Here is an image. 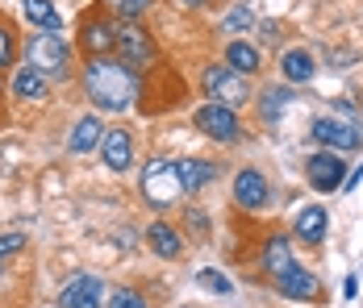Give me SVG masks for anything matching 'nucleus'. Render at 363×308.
I'll return each instance as SVG.
<instances>
[{
  "mask_svg": "<svg viewBox=\"0 0 363 308\" xmlns=\"http://www.w3.org/2000/svg\"><path fill=\"white\" fill-rule=\"evenodd\" d=\"M101 137H105L101 117H79V121H75V130H72V137H67V146H72L75 154H84V150H96V146H101Z\"/></svg>",
  "mask_w": 363,
  "mask_h": 308,
  "instance_id": "obj_15",
  "label": "nucleus"
},
{
  "mask_svg": "<svg viewBox=\"0 0 363 308\" xmlns=\"http://www.w3.org/2000/svg\"><path fill=\"white\" fill-rule=\"evenodd\" d=\"M225 67L251 75V71H259V50L247 46V42H230V46H225Z\"/></svg>",
  "mask_w": 363,
  "mask_h": 308,
  "instance_id": "obj_21",
  "label": "nucleus"
},
{
  "mask_svg": "<svg viewBox=\"0 0 363 308\" xmlns=\"http://www.w3.org/2000/svg\"><path fill=\"white\" fill-rule=\"evenodd\" d=\"M305 175H309V183L318 192H338L347 183V163L338 159V150H322V154H309Z\"/></svg>",
  "mask_w": 363,
  "mask_h": 308,
  "instance_id": "obj_6",
  "label": "nucleus"
},
{
  "mask_svg": "<svg viewBox=\"0 0 363 308\" xmlns=\"http://www.w3.org/2000/svg\"><path fill=\"white\" fill-rule=\"evenodd\" d=\"M205 92H209L218 104H225V108H238V104L251 96L242 71H234V67H209L205 71Z\"/></svg>",
  "mask_w": 363,
  "mask_h": 308,
  "instance_id": "obj_4",
  "label": "nucleus"
},
{
  "mask_svg": "<svg viewBox=\"0 0 363 308\" xmlns=\"http://www.w3.org/2000/svg\"><path fill=\"white\" fill-rule=\"evenodd\" d=\"M176 171H180V183L184 192H201L209 179H213V163H205V159H184V163H176Z\"/></svg>",
  "mask_w": 363,
  "mask_h": 308,
  "instance_id": "obj_17",
  "label": "nucleus"
},
{
  "mask_svg": "<svg viewBox=\"0 0 363 308\" xmlns=\"http://www.w3.org/2000/svg\"><path fill=\"white\" fill-rule=\"evenodd\" d=\"M309 134L318 137L326 150H359V130L347 125V121H334V117H318Z\"/></svg>",
  "mask_w": 363,
  "mask_h": 308,
  "instance_id": "obj_10",
  "label": "nucleus"
},
{
  "mask_svg": "<svg viewBox=\"0 0 363 308\" xmlns=\"http://www.w3.org/2000/svg\"><path fill=\"white\" fill-rule=\"evenodd\" d=\"M59 304L63 308H101V279L96 275H75V279H67Z\"/></svg>",
  "mask_w": 363,
  "mask_h": 308,
  "instance_id": "obj_12",
  "label": "nucleus"
},
{
  "mask_svg": "<svg viewBox=\"0 0 363 308\" xmlns=\"http://www.w3.org/2000/svg\"><path fill=\"white\" fill-rule=\"evenodd\" d=\"M234 200L242 208H251V212H259V208L272 205V188H267V179L255 171V167H247V171L234 175Z\"/></svg>",
  "mask_w": 363,
  "mask_h": 308,
  "instance_id": "obj_9",
  "label": "nucleus"
},
{
  "mask_svg": "<svg viewBox=\"0 0 363 308\" xmlns=\"http://www.w3.org/2000/svg\"><path fill=\"white\" fill-rule=\"evenodd\" d=\"M196 130L201 134H209L213 142H238L242 137V125H238V117H234V108H225V104H205V108H196Z\"/></svg>",
  "mask_w": 363,
  "mask_h": 308,
  "instance_id": "obj_5",
  "label": "nucleus"
},
{
  "mask_svg": "<svg viewBox=\"0 0 363 308\" xmlns=\"http://www.w3.org/2000/svg\"><path fill=\"white\" fill-rule=\"evenodd\" d=\"M84 92L88 101L105 113H125L138 101V75L125 63H113L105 55H92V63L84 67Z\"/></svg>",
  "mask_w": 363,
  "mask_h": 308,
  "instance_id": "obj_1",
  "label": "nucleus"
},
{
  "mask_svg": "<svg viewBox=\"0 0 363 308\" xmlns=\"http://www.w3.org/2000/svg\"><path fill=\"white\" fill-rule=\"evenodd\" d=\"M101 159H105L109 171H130L134 167V137H130V130H105Z\"/></svg>",
  "mask_w": 363,
  "mask_h": 308,
  "instance_id": "obj_11",
  "label": "nucleus"
},
{
  "mask_svg": "<svg viewBox=\"0 0 363 308\" xmlns=\"http://www.w3.org/2000/svg\"><path fill=\"white\" fill-rule=\"evenodd\" d=\"M113 38H117V30H113L109 21H88V25H84V46H88L92 55L113 50Z\"/></svg>",
  "mask_w": 363,
  "mask_h": 308,
  "instance_id": "obj_22",
  "label": "nucleus"
},
{
  "mask_svg": "<svg viewBox=\"0 0 363 308\" xmlns=\"http://www.w3.org/2000/svg\"><path fill=\"white\" fill-rule=\"evenodd\" d=\"M109 308H146V300L138 292H130V287H117L109 296Z\"/></svg>",
  "mask_w": 363,
  "mask_h": 308,
  "instance_id": "obj_26",
  "label": "nucleus"
},
{
  "mask_svg": "<svg viewBox=\"0 0 363 308\" xmlns=\"http://www.w3.org/2000/svg\"><path fill=\"white\" fill-rule=\"evenodd\" d=\"M113 46L121 50V63H125V67H146V63L155 59V42H150V34H146V30H138V25L117 30Z\"/></svg>",
  "mask_w": 363,
  "mask_h": 308,
  "instance_id": "obj_7",
  "label": "nucleus"
},
{
  "mask_svg": "<svg viewBox=\"0 0 363 308\" xmlns=\"http://www.w3.org/2000/svg\"><path fill=\"white\" fill-rule=\"evenodd\" d=\"M296 234H301V241H309V246L326 238V208H318V205L301 208L296 212Z\"/></svg>",
  "mask_w": 363,
  "mask_h": 308,
  "instance_id": "obj_18",
  "label": "nucleus"
},
{
  "mask_svg": "<svg viewBox=\"0 0 363 308\" xmlns=\"http://www.w3.org/2000/svg\"><path fill=\"white\" fill-rule=\"evenodd\" d=\"M143 192H146V205H155V208H172V205H176V196L184 192L176 163L155 159V163L143 171Z\"/></svg>",
  "mask_w": 363,
  "mask_h": 308,
  "instance_id": "obj_3",
  "label": "nucleus"
},
{
  "mask_svg": "<svg viewBox=\"0 0 363 308\" xmlns=\"http://www.w3.org/2000/svg\"><path fill=\"white\" fill-rule=\"evenodd\" d=\"M26 246V234H4L0 238V258H9V254H17Z\"/></svg>",
  "mask_w": 363,
  "mask_h": 308,
  "instance_id": "obj_28",
  "label": "nucleus"
},
{
  "mask_svg": "<svg viewBox=\"0 0 363 308\" xmlns=\"http://www.w3.org/2000/svg\"><path fill=\"white\" fill-rule=\"evenodd\" d=\"M46 88H50V79L34 67H21L13 75V96L17 101H46Z\"/></svg>",
  "mask_w": 363,
  "mask_h": 308,
  "instance_id": "obj_13",
  "label": "nucleus"
},
{
  "mask_svg": "<svg viewBox=\"0 0 363 308\" xmlns=\"http://www.w3.org/2000/svg\"><path fill=\"white\" fill-rule=\"evenodd\" d=\"M276 287H280L289 300H309V304L322 300V283H318V275L305 271V267H296V263H292L289 271L276 275Z\"/></svg>",
  "mask_w": 363,
  "mask_h": 308,
  "instance_id": "obj_8",
  "label": "nucleus"
},
{
  "mask_svg": "<svg viewBox=\"0 0 363 308\" xmlns=\"http://www.w3.org/2000/svg\"><path fill=\"white\" fill-rule=\"evenodd\" d=\"M146 241H150V250H155L159 258H180V250H184L180 234H176L167 221H155V225L146 229Z\"/></svg>",
  "mask_w": 363,
  "mask_h": 308,
  "instance_id": "obj_14",
  "label": "nucleus"
},
{
  "mask_svg": "<svg viewBox=\"0 0 363 308\" xmlns=\"http://www.w3.org/2000/svg\"><path fill=\"white\" fill-rule=\"evenodd\" d=\"M289 101H292L289 88H267V92L259 96V108H263V117H267V121H276V117L289 108Z\"/></svg>",
  "mask_w": 363,
  "mask_h": 308,
  "instance_id": "obj_23",
  "label": "nucleus"
},
{
  "mask_svg": "<svg viewBox=\"0 0 363 308\" xmlns=\"http://www.w3.org/2000/svg\"><path fill=\"white\" fill-rule=\"evenodd\" d=\"M113 4H117V13H121V17H130V21H134L150 0H113Z\"/></svg>",
  "mask_w": 363,
  "mask_h": 308,
  "instance_id": "obj_29",
  "label": "nucleus"
},
{
  "mask_svg": "<svg viewBox=\"0 0 363 308\" xmlns=\"http://www.w3.org/2000/svg\"><path fill=\"white\" fill-rule=\"evenodd\" d=\"M263 267H267L272 275H280V271H289L292 267V241L284 238V234L263 246Z\"/></svg>",
  "mask_w": 363,
  "mask_h": 308,
  "instance_id": "obj_20",
  "label": "nucleus"
},
{
  "mask_svg": "<svg viewBox=\"0 0 363 308\" xmlns=\"http://www.w3.org/2000/svg\"><path fill=\"white\" fill-rule=\"evenodd\" d=\"M21 8H26V17L34 21L38 30H50V34H59V30H63V17L55 13V4H50V0H21Z\"/></svg>",
  "mask_w": 363,
  "mask_h": 308,
  "instance_id": "obj_19",
  "label": "nucleus"
},
{
  "mask_svg": "<svg viewBox=\"0 0 363 308\" xmlns=\"http://www.w3.org/2000/svg\"><path fill=\"white\" fill-rule=\"evenodd\" d=\"M184 4H188V8H201V4H205V0H184Z\"/></svg>",
  "mask_w": 363,
  "mask_h": 308,
  "instance_id": "obj_30",
  "label": "nucleus"
},
{
  "mask_svg": "<svg viewBox=\"0 0 363 308\" xmlns=\"http://www.w3.org/2000/svg\"><path fill=\"white\" fill-rule=\"evenodd\" d=\"M13 63V30L0 21V67H9Z\"/></svg>",
  "mask_w": 363,
  "mask_h": 308,
  "instance_id": "obj_27",
  "label": "nucleus"
},
{
  "mask_svg": "<svg viewBox=\"0 0 363 308\" xmlns=\"http://www.w3.org/2000/svg\"><path fill=\"white\" fill-rule=\"evenodd\" d=\"M26 59L46 79H67L72 75V46L59 34H50V30H42V34H34L26 42Z\"/></svg>",
  "mask_w": 363,
  "mask_h": 308,
  "instance_id": "obj_2",
  "label": "nucleus"
},
{
  "mask_svg": "<svg viewBox=\"0 0 363 308\" xmlns=\"http://www.w3.org/2000/svg\"><path fill=\"white\" fill-rule=\"evenodd\" d=\"M196 283H201V287H209V292H218V296H230V292H234V283H230V279H221L218 271H209V267H205V271H196Z\"/></svg>",
  "mask_w": 363,
  "mask_h": 308,
  "instance_id": "obj_24",
  "label": "nucleus"
},
{
  "mask_svg": "<svg viewBox=\"0 0 363 308\" xmlns=\"http://www.w3.org/2000/svg\"><path fill=\"white\" fill-rule=\"evenodd\" d=\"M221 25H225V34H242V30H251V8H230Z\"/></svg>",
  "mask_w": 363,
  "mask_h": 308,
  "instance_id": "obj_25",
  "label": "nucleus"
},
{
  "mask_svg": "<svg viewBox=\"0 0 363 308\" xmlns=\"http://www.w3.org/2000/svg\"><path fill=\"white\" fill-rule=\"evenodd\" d=\"M280 71H284L289 84H309V79L318 75V63H313L309 50H289V55L280 59Z\"/></svg>",
  "mask_w": 363,
  "mask_h": 308,
  "instance_id": "obj_16",
  "label": "nucleus"
}]
</instances>
